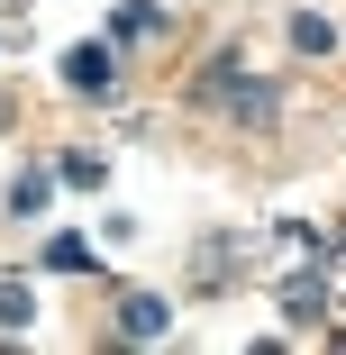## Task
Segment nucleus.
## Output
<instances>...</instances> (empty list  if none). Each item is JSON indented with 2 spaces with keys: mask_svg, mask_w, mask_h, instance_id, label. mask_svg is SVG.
<instances>
[{
  "mask_svg": "<svg viewBox=\"0 0 346 355\" xmlns=\"http://www.w3.org/2000/svg\"><path fill=\"white\" fill-rule=\"evenodd\" d=\"M200 92H210V110H228V119H264V110H273V92H264L255 73H237V55H219Z\"/></svg>",
  "mask_w": 346,
  "mask_h": 355,
  "instance_id": "1",
  "label": "nucleus"
},
{
  "mask_svg": "<svg viewBox=\"0 0 346 355\" xmlns=\"http://www.w3.org/2000/svg\"><path fill=\"white\" fill-rule=\"evenodd\" d=\"M110 73H119L110 46H73V55H64V83H73V92H110Z\"/></svg>",
  "mask_w": 346,
  "mask_h": 355,
  "instance_id": "2",
  "label": "nucleus"
},
{
  "mask_svg": "<svg viewBox=\"0 0 346 355\" xmlns=\"http://www.w3.org/2000/svg\"><path fill=\"white\" fill-rule=\"evenodd\" d=\"M164 319H173V310H164L155 292H128V301H119V328H128V337H155Z\"/></svg>",
  "mask_w": 346,
  "mask_h": 355,
  "instance_id": "3",
  "label": "nucleus"
},
{
  "mask_svg": "<svg viewBox=\"0 0 346 355\" xmlns=\"http://www.w3.org/2000/svg\"><path fill=\"white\" fill-rule=\"evenodd\" d=\"M319 301H328V282H319V273H292V282H283V310H292V319H310Z\"/></svg>",
  "mask_w": 346,
  "mask_h": 355,
  "instance_id": "4",
  "label": "nucleus"
},
{
  "mask_svg": "<svg viewBox=\"0 0 346 355\" xmlns=\"http://www.w3.org/2000/svg\"><path fill=\"white\" fill-rule=\"evenodd\" d=\"M10 209H19V219H37V209H46V173H19V182H10Z\"/></svg>",
  "mask_w": 346,
  "mask_h": 355,
  "instance_id": "5",
  "label": "nucleus"
},
{
  "mask_svg": "<svg viewBox=\"0 0 346 355\" xmlns=\"http://www.w3.org/2000/svg\"><path fill=\"white\" fill-rule=\"evenodd\" d=\"M28 310H37V292H28V282H0V328H19Z\"/></svg>",
  "mask_w": 346,
  "mask_h": 355,
  "instance_id": "6",
  "label": "nucleus"
}]
</instances>
